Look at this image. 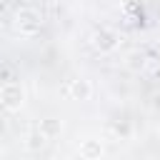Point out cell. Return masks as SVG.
I'll list each match as a JSON object with an SVG mask.
<instances>
[{
	"label": "cell",
	"instance_id": "10",
	"mask_svg": "<svg viewBox=\"0 0 160 160\" xmlns=\"http://www.w3.org/2000/svg\"><path fill=\"white\" fill-rule=\"evenodd\" d=\"M0 32H2V20H0Z\"/></svg>",
	"mask_w": 160,
	"mask_h": 160
},
{
	"label": "cell",
	"instance_id": "7",
	"mask_svg": "<svg viewBox=\"0 0 160 160\" xmlns=\"http://www.w3.org/2000/svg\"><path fill=\"white\" fill-rule=\"evenodd\" d=\"M122 62H125V68L132 70V72H140V70H145V65H148V60H145V55H142L140 50H130Z\"/></svg>",
	"mask_w": 160,
	"mask_h": 160
},
{
	"label": "cell",
	"instance_id": "3",
	"mask_svg": "<svg viewBox=\"0 0 160 160\" xmlns=\"http://www.w3.org/2000/svg\"><path fill=\"white\" fill-rule=\"evenodd\" d=\"M92 48L98 52H102V55H110V52H115L120 48V35L115 30H110V28H100V30L92 32Z\"/></svg>",
	"mask_w": 160,
	"mask_h": 160
},
{
	"label": "cell",
	"instance_id": "4",
	"mask_svg": "<svg viewBox=\"0 0 160 160\" xmlns=\"http://www.w3.org/2000/svg\"><path fill=\"white\" fill-rule=\"evenodd\" d=\"M78 152H80L82 160H100V158L105 155V145H102L100 138L88 135V138H82V140L78 142Z\"/></svg>",
	"mask_w": 160,
	"mask_h": 160
},
{
	"label": "cell",
	"instance_id": "8",
	"mask_svg": "<svg viewBox=\"0 0 160 160\" xmlns=\"http://www.w3.org/2000/svg\"><path fill=\"white\" fill-rule=\"evenodd\" d=\"M45 145H48V138H45L40 130H30V132L25 135V150L38 152V150H42Z\"/></svg>",
	"mask_w": 160,
	"mask_h": 160
},
{
	"label": "cell",
	"instance_id": "9",
	"mask_svg": "<svg viewBox=\"0 0 160 160\" xmlns=\"http://www.w3.org/2000/svg\"><path fill=\"white\" fill-rule=\"evenodd\" d=\"M5 132H8V120L0 115V135H5Z\"/></svg>",
	"mask_w": 160,
	"mask_h": 160
},
{
	"label": "cell",
	"instance_id": "5",
	"mask_svg": "<svg viewBox=\"0 0 160 160\" xmlns=\"http://www.w3.org/2000/svg\"><path fill=\"white\" fill-rule=\"evenodd\" d=\"M68 95H70V100L85 102V100L92 98V82H90L88 78H75V80H70V85H68Z\"/></svg>",
	"mask_w": 160,
	"mask_h": 160
},
{
	"label": "cell",
	"instance_id": "6",
	"mask_svg": "<svg viewBox=\"0 0 160 160\" xmlns=\"http://www.w3.org/2000/svg\"><path fill=\"white\" fill-rule=\"evenodd\" d=\"M48 140L50 138H58L60 132H62V120H58V118H45V120H40V128H38Z\"/></svg>",
	"mask_w": 160,
	"mask_h": 160
},
{
	"label": "cell",
	"instance_id": "1",
	"mask_svg": "<svg viewBox=\"0 0 160 160\" xmlns=\"http://www.w3.org/2000/svg\"><path fill=\"white\" fill-rule=\"evenodd\" d=\"M40 28H42V18H40V12L35 8H20L15 12V30L20 35L32 38V35L40 32Z\"/></svg>",
	"mask_w": 160,
	"mask_h": 160
},
{
	"label": "cell",
	"instance_id": "2",
	"mask_svg": "<svg viewBox=\"0 0 160 160\" xmlns=\"http://www.w3.org/2000/svg\"><path fill=\"white\" fill-rule=\"evenodd\" d=\"M25 100H28V92H25V88H22L20 82L8 80V82L0 88V105H2V108H8V110H20V108L25 105Z\"/></svg>",
	"mask_w": 160,
	"mask_h": 160
}]
</instances>
